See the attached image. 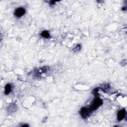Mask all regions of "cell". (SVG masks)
I'll return each mask as SVG.
<instances>
[{"label":"cell","instance_id":"6da1fadb","mask_svg":"<svg viewBox=\"0 0 127 127\" xmlns=\"http://www.w3.org/2000/svg\"><path fill=\"white\" fill-rule=\"evenodd\" d=\"M102 103L103 101L102 99H101L99 98H96L93 101L92 104H91L89 109L91 110V111L95 110H96L100 106L102 105Z\"/></svg>","mask_w":127,"mask_h":127},{"label":"cell","instance_id":"7a4b0ae2","mask_svg":"<svg viewBox=\"0 0 127 127\" xmlns=\"http://www.w3.org/2000/svg\"><path fill=\"white\" fill-rule=\"evenodd\" d=\"M91 111L90 109H87V108L84 107L81 109L80 113L83 118H86L90 114Z\"/></svg>","mask_w":127,"mask_h":127},{"label":"cell","instance_id":"3957f363","mask_svg":"<svg viewBox=\"0 0 127 127\" xmlns=\"http://www.w3.org/2000/svg\"><path fill=\"white\" fill-rule=\"evenodd\" d=\"M25 13V10L24 8L22 7H19L17 8V9L15 11L14 14L16 17H18V18H20V17L24 15Z\"/></svg>","mask_w":127,"mask_h":127},{"label":"cell","instance_id":"277c9868","mask_svg":"<svg viewBox=\"0 0 127 127\" xmlns=\"http://www.w3.org/2000/svg\"><path fill=\"white\" fill-rule=\"evenodd\" d=\"M126 115V111L125 109H123L122 110L120 111L118 113V119L119 121H121L123 120L125 117Z\"/></svg>","mask_w":127,"mask_h":127},{"label":"cell","instance_id":"5b68a950","mask_svg":"<svg viewBox=\"0 0 127 127\" xmlns=\"http://www.w3.org/2000/svg\"><path fill=\"white\" fill-rule=\"evenodd\" d=\"M12 90V87L10 84H7L5 87V94L6 95H7L10 94Z\"/></svg>","mask_w":127,"mask_h":127},{"label":"cell","instance_id":"8992f818","mask_svg":"<svg viewBox=\"0 0 127 127\" xmlns=\"http://www.w3.org/2000/svg\"><path fill=\"white\" fill-rule=\"evenodd\" d=\"M41 35L45 38H49L50 37L49 33L47 31H44L42 32L41 34Z\"/></svg>","mask_w":127,"mask_h":127},{"label":"cell","instance_id":"52a82bcc","mask_svg":"<svg viewBox=\"0 0 127 127\" xmlns=\"http://www.w3.org/2000/svg\"><path fill=\"white\" fill-rule=\"evenodd\" d=\"M22 127H28V125H24L22 126Z\"/></svg>","mask_w":127,"mask_h":127}]
</instances>
